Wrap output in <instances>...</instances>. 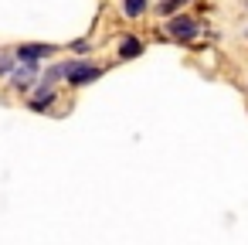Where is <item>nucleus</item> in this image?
<instances>
[{
	"instance_id": "f257e3e1",
	"label": "nucleus",
	"mask_w": 248,
	"mask_h": 245,
	"mask_svg": "<svg viewBox=\"0 0 248 245\" xmlns=\"http://www.w3.org/2000/svg\"><path fill=\"white\" fill-rule=\"evenodd\" d=\"M62 72H65V79H68L72 85H89L92 79H99V68L89 65V62H65Z\"/></svg>"
},
{
	"instance_id": "f03ea898",
	"label": "nucleus",
	"mask_w": 248,
	"mask_h": 245,
	"mask_svg": "<svg viewBox=\"0 0 248 245\" xmlns=\"http://www.w3.org/2000/svg\"><path fill=\"white\" fill-rule=\"evenodd\" d=\"M197 31H201V24H197L194 17H173V21H170V34H173V38H180V41L197 38Z\"/></svg>"
},
{
	"instance_id": "7ed1b4c3",
	"label": "nucleus",
	"mask_w": 248,
	"mask_h": 245,
	"mask_svg": "<svg viewBox=\"0 0 248 245\" xmlns=\"http://www.w3.org/2000/svg\"><path fill=\"white\" fill-rule=\"evenodd\" d=\"M51 51H55V48H48V45H24V48L17 51V58L38 65V58H45V55H51Z\"/></svg>"
},
{
	"instance_id": "20e7f679",
	"label": "nucleus",
	"mask_w": 248,
	"mask_h": 245,
	"mask_svg": "<svg viewBox=\"0 0 248 245\" xmlns=\"http://www.w3.org/2000/svg\"><path fill=\"white\" fill-rule=\"evenodd\" d=\"M34 75H38V65L24 62V68H17V72H14V89H28V85L34 82Z\"/></svg>"
},
{
	"instance_id": "39448f33",
	"label": "nucleus",
	"mask_w": 248,
	"mask_h": 245,
	"mask_svg": "<svg viewBox=\"0 0 248 245\" xmlns=\"http://www.w3.org/2000/svg\"><path fill=\"white\" fill-rule=\"evenodd\" d=\"M140 51H143V45H140L136 38H126V41H123V48H119V55H123V58H136Z\"/></svg>"
},
{
	"instance_id": "423d86ee",
	"label": "nucleus",
	"mask_w": 248,
	"mask_h": 245,
	"mask_svg": "<svg viewBox=\"0 0 248 245\" xmlns=\"http://www.w3.org/2000/svg\"><path fill=\"white\" fill-rule=\"evenodd\" d=\"M123 11H126L129 17H140V14L146 11V0H126V4H123Z\"/></svg>"
},
{
	"instance_id": "0eeeda50",
	"label": "nucleus",
	"mask_w": 248,
	"mask_h": 245,
	"mask_svg": "<svg viewBox=\"0 0 248 245\" xmlns=\"http://www.w3.org/2000/svg\"><path fill=\"white\" fill-rule=\"evenodd\" d=\"M11 68H14V62H11V58H0V75H7Z\"/></svg>"
},
{
	"instance_id": "6e6552de",
	"label": "nucleus",
	"mask_w": 248,
	"mask_h": 245,
	"mask_svg": "<svg viewBox=\"0 0 248 245\" xmlns=\"http://www.w3.org/2000/svg\"><path fill=\"white\" fill-rule=\"evenodd\" d=\"M245 4H248V0H245Z\"/></svg>"
}]
</instances>
